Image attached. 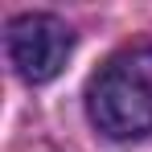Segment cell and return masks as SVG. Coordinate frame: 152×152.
Returning a JSON list of instances; mask_svg holds the SVG:
<instances>
[{"instance_id": "6da1fadb", "label": "cell", "mask_w": 152, "mask_h": 152, "mask_svg": "<svg viewBox=\"0 0 152 152\" xmlns=\"http://www.w3.org/2000/svg\"><path fill=\"white\" fill-rule=\"evenodd\" d=\"M86 115L111 140L152 136V45L119 50L86 86Z\"/></svg>"}, {"instance_id": "7a4b0ae2", "label": "cell", "mask_w": 152, "mask_h": 152, "mask_svg": "<svg viewBox=\"0 0 152 152\" xmlns=\"http://www.w3.org/2000/svg\"><path fill=\"white\" fill-rule=\"evenodd\" d=\"M70 50H74V33L66 29V21L50 12H25L8 25V58L25 82L58 78Z\"/></svg>"}]
</instances>
